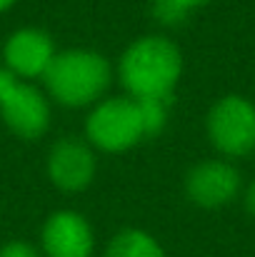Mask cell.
<instances>
[{
  "instance_id": "cell-3",
  "label": "cell",
  "mask_w": 255,
  "mask_h": 257,
  "mask_svg": "<svg viewBox=\"0 0 255 257\" xmlns=\"http://www.w3.org/2000/svg\"><path fill=\"white\" fill-rule=\"evenodd\" d=\"M85 133L88 140L105 153L130 150L145 138L138 102L133 97H110L100 102L88 115Z\"/></svg>"
},
{
  "instance_id": "cell-6",
  "label": "cell",
  "mask_w": 255,
  "mask_h": 257,
  "mask_svg": "<svg viewBox=\"0 0 255 257\" xmlns=\"http://www.w3.org/2000/svg\"><path fill=\"white\" fill-rule=\"evenodd\" d=\"M240 192V172L225 160L198 163L185 177V195L193 205L205 210L225 207Z\"/></svg>"
},
{
  "instance_id": "cell-16",
  "label": "cell",
  "mask_w": 255,
  "mask_h": 257,
  "mask_svg": "<svg viewBox=\"0 0 255 257\" xmlns=\"http://www.w3.org/2000/svg\"><path fill=\"white\" fill-rule=\"evenodd\" d=\"M185 10H195V8H203V5H208L210 0H178Z\"/></svg>"
},
{
  "instance_id": "cell-1",
  "label": "cell",
  "mask_w": 255,
  "mask_h": 257,
  "mask_svg": "<svg viewBox=\"0 0 255 257\" xmlns=\"http://www.w3.org/2000/svg\"><path fill=\"white\" fill-rule=\"evenodd\" d=\"M118 75L133 100H173L183 75V55L175 43L160 35L135 40L120 58Z\"/></svg>"
},
{
  "instance_id": "cell-10",
  "label": "cell",
  "mask_w": 255,
  "mask_h": 257,
  "mask_svg": "<svg viewBox=\"0 0 255 257\" xmlns=\"http://www.w3.org/2000/svg\"><path fill=\"white\" fill-rule=\"evenodd\" d=\"M105 257H165V250L153 235L130 227L110 240Z\"/></svg>"
},
{
  "instance_id": "cell-15",
  "label": "cell",
  "mask_w": 255,
  "mask_h": 257,
  "mask_svg": "<svg viewBox=\"0 0 255 257\" xmlns=\"http://www.w3.org/2000/svg\"><path fill=\"white\" fill-rule=\"evenodd\" d=\"M245 207H248V212L255 217V180L248 185V190H245Z\"/></svg>"
},
{
  "instance_id": "cell-9",
  "label": "cell",
  "mask_w": 255,
  "mask_h": 257,
  "mask_svg": "<svg viewBox=\"0 0 255 257\" xmlns=\"http://www.w3.org/2000/svg\"><path fill=\"white\" fill-rule=\"evenodd\" d=\"M48 175L58 190L80 192L95 177V155L85 143L65 138L55 143L48 155Z\"/></svg>"
},
{
  "instance_id": "cell-13",
  "label": "cell",
  "mask_w": 255,
  "mask_h": 257,
  "mask_svg": "<svg viewBox=\"0 0 255 257\" xmlns=\"http://www.w3.org/2000/svg\"><path fill=\"white\" fill-rule=\"evenodd\" d=\"M0 257H43V255L33 245L15 240V242H8L5 247H0Z\"/></svg>"
},
{
  "instance_id": "cell-7",
  "label": "cell",
  "mask_w": 255,
  "mask_h": 257,
  "mask_svg": "<svg viewBox=\"0 0 255 257\" xmlns=\"http://www.w3.org/2000/svg\"><path fill=\"white\" fill-rule=\"evenodd\" d=\"M40 245L43 257H93L95 237L83 215L60 210L45 220Z\"/></svg>"
},
{
  "instance_id": "cell-8",
  "label": "cell",
  "mask_w": 255,
  "mask_h": 257,
  "mask_svg": "<svg viewBox=\"0 0 255 257\" xmlns=\"http://www.w3.org/2000/svg\"><path fill=\"white\" fill-rule=\"evenodd\" d=\"M55 58V48L48 33L38 28H20L15 30L3 48V60L5 68L23 78H40L45 75L50 60Z\"/></svg>"
},
{
  "instance_id": "cell-4",
  "label": "cell",
  "mask_w": 255,
  "mask_h": 257,
  "mask_svg": "<svg viewBox=\"0 0 255 257\" xmlns=\"http://www.w3.org/2000/svg\"><path fill=\"white\" fill-rule=\"evenodd\" d=\"M208 138L228 158H243L255 150V105L243 95L220 97L208 112Z\"/></svg>"
},
{
  "instance_id": "cell-5",
  "label": "cell",
  "mask_w": 255,
  "mask_h": 257,
  "mask_svg": "<svg viewBox=\"0 0 255 257\" xmlns=\"http://www.w3.org/2000/svg\"><path fill=\"white\" fill-rule=\"evenodd\" d=\"M3 122L23 140H35L45 135L50 125V105L45 95L30 83L18 80L0 97Z\"/></svg>"
},
{
  "instance_id": "cell-12",
  "label": "cell",
  "mask_w": 255,
  "mask_h": 257,
  "mask_svg": "<svg viewBox=\"0 0 255 257\" xmlns=\"http://www.w3.org/2000/svg\"><path fill=\"white\" fill-rule=\"evenodd\" d=\"M188 15H190V10H185L178 0H153V18L168 28L185 23Z\"/></svg>"
},
{
  "instance_id": "cell-14",
  "label": "cell",
  "mask_w": 255,
  "mask_h": 257,
  "mask_svg": "<svg viewBox=\"0 0 255 257\" xmlns=\"http://www.w3.org/2000/svg\"><path fill=\"white\" fill-rule=\"evenodd\" d=\"M18 80H20V78H18V75H13L8 68H0V97H3V95H5L10 87L15 85Z\"/></svg>"
},
{
  "instance_id": "cell-17",
  "label": "cell",
  "mask_w": 255,
  "mask_h": 257,
  "mask_svg": "<svg viewBox=\"0 0 255 257\" xmlns=\"http://www.w3.org/2000/svg\"><path fill=\"white\" fill-rule=\"evenodd\" d=\"M15 5V0H0V13H5V10H10Z\"/></svg>"
},
{
  "instance_id": "cell-2",
  "label": "cell",
  "mask_w": 255,
  "mask_h": 257,
  "mask_svg": "<svg viewBox=\"0 0 255 257\" xmlns=\"http://www.w3.org/2000/svg\"><path fill=\"white\" fill-rule=\"evenodd\" d=\"M48 92L65 107H85L110 85V63L95 50L55 53L45 75Z\"/></svg>"
},
{
  "instance_id": "cell-11",
  "label": "cell",
  "mask_w": 255,
  "mask_h": 257,
  "mask_svg": "<svg viewBox=\"0 0 255 257\" xmlns=\"http://www.w3.org/2000/svg\"><path fill=\"white\" fill-rule=\"evenodd\" d=\"M135 102H138V110H140L145 138H155L158 133H163V127L168 122V107H170L168 100L145 97V100H135Z\"/></svg>"
}]
</instances>
